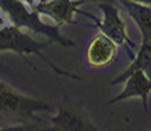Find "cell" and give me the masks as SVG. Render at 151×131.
<instances>
[{"mask_svg":"<svg viewBox=\"0 0 151 131\" xmlns=\"http://www.w3.org/2000/svg\"><path fill=\"white\" fill-rule=\"evenodd\" d=\"M55 110V105L24 94L0 80V129H22L32 122L49 121Z\"/></svg>","mask_w":151,"mask_h":131,"instance_id":"cell-1","label":"cell"},{"mask_svg":"<svg viewBox=\"0 0 151 131\" xmlns=\"http://www.w3.org/2000/svg\"><path fill=\"white\" fill-rule=\"evenodd\" d=\"M97 8L103 13V19L99 20L95 14L83 11L82 14L95 22V25L100 29L101 33L106 34L109 38H112L117 45L126 46L127 49L135 47V45L130 41L127 36V28L125 24V20L121 16L120 8L117 7V3H99Z\"/></svg>","mask_w":151,"mask_h":131,"instance_id":"cell-4","label":"cell"},{"mask_svg":"<svg viewBox=\"0 0 151 131\" xmlns=\"http://www.w3.org/2000/svg\"><path fill=\"white\" fill-rule=\"evenodd\" d=\"M49 122L54 130L62 131H95L96 125L92 122L89 115L82 109L71 105H59L54 114L50 115Z\"/></svg>","mask_w":151,"mask_h":131,"instance_id":"cell-5","label":"cell"},{"mask_svg":"<svg viewBox=\"0 0 151 131\" xmlns=\"http://www.w3.org/2000/svg\"><path fill=\"white\" fill-rule=\"evenodd\" d=\"M50 43H51L50 41L49 42L36 41L28 33V30L17 28V26L12 24L0 28V54L4 51H13L17 55H20L27 63H29L34 69H37L33 63L30 62V55H36L59 76H66L68 79H74V80H82V76L74 74V72H68L66 69L59 68L55 63H53L43 54L42 51Z\"/></svg>","mask_w":151,"mask_h":131,"instance_id":"cell-2","label":"cell"},{"mask_svg":"<svg viewBox=\"0 0 151 131\" xmlns=\"http://www.w3.org/2000/svg\"><path fill=\"white\" fill-rule=\"evenodd\" d=\"M117 3L137 24L142 38H151V5L132 0H117Z\"/></svg>","mask_w":151,"mask_h":131,"instance_id":"cell-9","label":"cell"},{"mask_svg":"<svg viewBox=\"0 0 151 131\" xmlns=\"http://www.w3.org/2000/svg\"><path fill=\"white\" fill-rule=\"evenodd\" d=\"M135 69H142L151 79V38H142V42L135 52L132 64L125 69L124 74H121L117 79L110 81V84L116 85V84L124 83L127 75H130Z\"/></svg>","mask_w":151,"mask_h":131,"instance_id":"cell-10","label":"cell"},{"mask_svg":"<svg viewBox=\"0 0 151 131\" xmlns=\"http://www.w3.org/2000/svg\"><path fill=\"white\" fill-rule=\"evenodd\" d=\"M0 9L8 21L17 28L25 29L34 34H42L51 43H58L63 47H72L75 42L60 34V26L51 25L41 19V14L24 0H0Z\"/></svg>","mask_w":151,"mask_h":131,"instance_id":"cell-3","label":"cell"},{"mask_svg":"<svg viewBox=\"0 0 151 131\" xmlns=\"http://www.w3.org/2000/svg\"><path fill=\"white\" fill-rule=\"evenodd\" d=\"M132 1H137V3H143V4H149V5H151V0H132Z\"/></svg>","mask_w":151,"mask_h":131,"instance_id":"cell-12","label":"cell"},{"mask_svg":"<svg viewBox=\"0 0 151 131\" xmlns=\"http://www.w3.org/2000/svg\"><path fill=\"white\" fill-rule=\"evenodd\" d=\"M82 4H86L84 0H43L32 4V7L41 16L53 20L55 25L63 26L67 24H78L75 21V14H82L83 11L79 9Z\"/></svg>","mask_w":151,"mask_h":131,"instance_id":"cell-6","label":"cell"},{"mask_svg":"<svg viewBox=\"0 0 151 131\" xmlns=\"http://www.w3.org/2000/svg\"><path fill=\"white\" fill-rule=\"evenodd\" d=\"M117 47L118 45L114 41L100 31L89 41L86 50V59L91 67H105L116 58Z\"/></svg>","mask_w":151,"mask_h":131,"instance_id":"cell-8","label":"cell"},{"mask_svg":"<svg viewBox=\"0 0 151 131\" xmlns=\"http://www.w3.org/2000/svg\"><path fill=\"white\" fill-rule=\"evenodd\" d=\"M124 89L120 94L109 100L105 105H113L130 98H141L143 109L149 110V97L151 93V79L142 69H135L124 80Z\"/></svg>","mask_w":151,"mask_h":131,"instance_id":"cell-7","label":"cell"},{"mask_svg":"<svg viewBox=\"0 0 151 131\" xmlns=\"http://www.w3.org/2000/svg\"><path fill=\"white\" fill-rule=\"evenodd\" d=\"M86 3H117V0H84ZM118 4V3H117Z\"/></svg>","mask_w":151,"mask_h":131,"instance_id":"cell-11","label":"cell"}]
</instances>
